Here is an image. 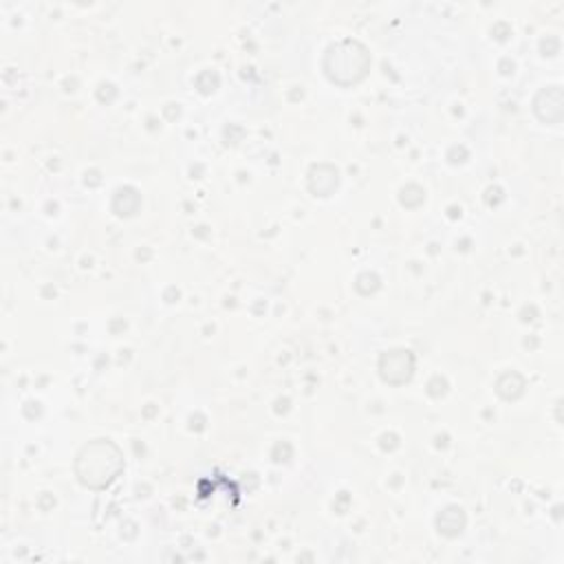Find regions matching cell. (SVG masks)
<instances>
[{"label":"cell","instance_id":"1","mask_svg":"<svg viewBox=\"0 0 564 564\" xmlns=\"http://www.w3.org/2000/svg\"><path fill=\"white\" fill-rule=\"evenodd\" d=\"M123 460L110 441H97L82 449L77 458V476L86 487H108L121 471Z\"/></svg>","mask_w":564,"mask_h":564}]
</instances>
